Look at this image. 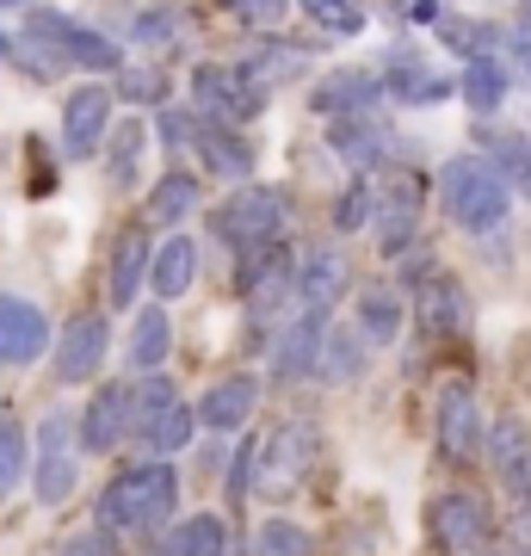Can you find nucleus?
Segmentation results:
<instances>
[{
	"mask_svg": "<svg viewBox=\"0 0 531 556\" xmlns=\"http://www.w3.org/2000/svg\"><path fill=\"white\" fill-rule=\"evenodd\" d=\"M174 507H179L174 457H142V464L118 470V477L99 489L93 519L105 526V532H149V526H167Z\"/></svg>",
	"mask_w": 531,
	"mask_h": 556,
	"instance_id": "nucleus-1",
	"label": "nucleus"
},
{
	"mask_svg": "<svg viewBox=\"0 0 531 556\" xmlns=\"http://www.w3.org/2000/svg\"><path fill=\"white\" fill-rule=\"evenodd\" d=\"M439 204L464 236H494L513 211V179L494 155H452L439 167Z\"/></svg>",
	"mask_w": 531,
	"mask_h": 556,
	"instance_id": "nucleus-2",
	"label": "nucleus"
},
{
	"mask_svg": "<svg viewBox=\"0 0 531 556\" xmlns=\"http://www.w3.org/2000/svg\"><path fill=\"white\" fill-rule=\"evenodd\" d=\"M285 223H291V199H285L278 186L241 179L236 192L211 211V236H217L229 254H248V248H273V241H285Z\"/></svg>",
	"mask_w": 531,
	"mask_h": 556,
	"instance_id": "nucleus-3",
	"label": "nucleus"
},
{
	"mask_svg": "<svg viewBox=\"0 0 531 556\" xmlns=\"http://www.w3.org/2000/svg\"><path fill=\"white\" fill-rule=\"evenodd\" d=\"M25 50H43L50 62H62V68H87V75H118L124 68L118 43L105 38V31H93V25L56 13V7H31V20H25Z\"/></svg>",
	"mask_w": 531,
	"mask_h": 556,
	"instance_id": "nucleus-4",
	"label": "nucleus"
},
{
	"mask_svg": "<svg viewBox=\"0 0 531 556\" xmlns=\"http://www.w3.org/2000/svg\"><path fill=\"white\" fill-rule=\"evenodd\" d=\"M315 452H321V427L303 415L278 420L273 433L254 445V495L266 501H285L303 489V477L315 470Z\"/></svg>",
	"mask_w": 531,
	"mask_h": 556,
	"instance_id": "nucleus-5",
	"label": "nucleus"
},
{
	"mask_svg": "<svg viewBox=\"0 0 531 556\" xmlns=\"http://www.w3.org/2000/svg\"><path fill=\"white\" fill-rule=\"evenodd\" d=\"M31 445H38V501L43 507H62V501L75 495L80 482V415H68V408H50V415L38 420V433H31Z\"/></svg>",
	"mask_w": 531,
	"mask_h": 556,
	"instance_id": "nucleus-6",
	"label": "nucleus"
},
{
	"mask_svg": "<svg viewBox=\"0 0 531 556\" xmlns=\"http://www.w3.org/2000/svg\"><path fill=\"white\" fill-rule=\"evenodd\" d=\"M427 532L445 556H482V544L494 538V514L476 489H445L427 507Z\"/></svg>",
	"mask_w": 531,
	"mask_h": 556,
	"instance_id": "nucleus-7",
	"label": "nucleus"
},
{
	"mask_svg": "<svg viewBox=\"0 0 531 556\" xmlns=\"http://www.w3.org/2000/svg\"><path fill=\"white\" fill-rule=\"evenodd\" d=\"M328 316L334 309H315V303H296V316L285 321L266 346V365H273L278 383H303L321 371V346H328Z\"/></svg>",
	"mask_w": 531,
	"mask_h": 556,
	"instance_id": "nucleus-8",
	"label": "nucleus"
},
{
	"mask_svg": "<svg viewBox=\"0 0 531 556\" xmlns=\"http://www.w3.org/2000/svg\"><path fill=\"white\" fill-rule=\"evenodd\" d=\"M192 100H198V112H217V118L248 124V118L266 112L273 87H260L241 62H204V68L192 75Z\"/></svg>",
	"mask_w": 531,
	"mask_h": 556,
	"instance_id": "nucleus-9",
	"label": "nucleus"
},
{
	"mask_svg": "<svg viewBox=\"0 0 531 556\" xmlns=\"http://www.w3.org/2000/svg\"><path fill=\"white\" fill-rule=\"evenodd\" d=\"M56 346V328L43 316L31 298H13V291H0V365H38L43 353Z\"/></svg>",
	"mask_w": 531,
	"mask_h": 556,
	"instance_id": "nucleus-10",
	"label": "nucleus"
},
{
	"mask_svg": "<svg viewBox=\"0 0 531 556\" xmlns=\"http://www.w3.org/2000/svg\"><path fill=\"white\" fill-rule=\"evenodd\" d=\"M420 236V174H390L377 186V217L371 241L383 254H408V241Z\"/></svg>",
	"mask_w": 531,
	"mask_h": 556,
	"instance_id": "nucleus-11",
	"label": "nucleus"
},
{
	"mask_svg": "<svg viewBox=\"0 0 531 556\" xmlns=\"http://www.w3.org/2000/svg\"><path fill=\"white\" fill-rule=\"evenodd\" d=\"M118 439H137V383H99L93 402L80 408V445L118 452Z\"/></svg>",
	"mask_w": 531,
	"mask_h": 556,
	"instance_id": "nucleus-12",
	"label": "nucleus"
},
{
	"mask_svg": "<svg viewBox=\"0 0 531 556\" xmlns=\"http://www.w3.org/2000/svg\"><path fill=\"white\" fill-rule=\"evenodd\" d=\"M482 445H489V433H482L476 390L464 378L445 383V390H439V452H445V464H470Z\"/></svg>",
	"mask_w": 531,
	"mask_h": 556,
	"instance_id": "nucleus-13",
	"label": "nucleus"
},
{
	"mask_svg": "<svg viewBox=\"0 0 531 556\" xmlns=\"http://www.w3.org/2000/svg\"><path fill=\"white\" fill-rule=\"evenodd\" d=\"M105 137H112V87H75L62 105V155L87 161Z\"/></svg>",
	"mask_w": 531,
	"mask_h": 556,
	"instance_id": "nucleus-14",
	"label": "nucleus"
},
{
	"mask_svg": "<svg viewBox=\"0 0 531 556\" xmlns=\"http://www.w3.org/2000/svg\"><path fill=\"white\" fill-rule=\"evenodd\" d=\"M105 353H112V321L99 316V309H87V316H75L56 334V378L87 383L99 365H105Z\"/></svg>",
	"mask_w": 531,
	"mask_h": 556,
	"instance_id": "nucleus-15",
	"label": "nucleus"
},
{
	"mask_svg": "<svg viewBox=\"0 0 531 556\" xmlns=\"http://www.w3.org/2000/svg\"><path fill=\"white\" fill-rule=\"evenodd\" d=\"M192 149L204 161V174L217 179H254V149L236 137V118H217V112H198V130H192Z\"/></svg>",
	"mask_w": 531,
	"mask_h": 556,
	"instance_id": "nucleus-16",
	"label": "nucleus"
},
{
	"mask_svg": "<svg viewBox=\"0 0 531 556\" xmlns=\"http://www.w3.org/2000/svg\"><path fill=\"white\" fill-rule=\"evenodd\" d=\"M414 321H420V334H427V340L464 334V321H470V298H464V285H457L452 273H433L420 291H414Z\"/></svg>",
	"mask_w": 531,
	"mask_h": 556,
	"instance_id": "nucleus-17",
	"label": "nucleus"
},
{
	"mask_svg": "<svg viewBox=\"0 0 531 556\" xmlns=\"http://www.w3.org/2000/svg\"><path fill=\"white\" fill-rule=\"evenodd\" d=\"M260 408V378L254 371H236V378H223L204 390V402H198V420L211 427V433H241L248 420H254Z\"/></svg>",
	"mask_w": 531,
	"mask_h": 556,
	"instance_id": "nucleus-18",
	"label": "nucleus"
},
{
	"mask_svg": "<svg viewBox=\"0 0 531 556\" xmlns=\"http://www.w3.org/2000/svg\"><path fill=\"white\" fill-rule=\"evenodd\" d=\"M489 457H494V477L507 482L513 501H531V433L519 415H501L489 427Z\"/></svg>",
	"mask_w": 531,
	"mask_h": 556,
	"instance_id": "nucleus-19",
	"label": "nucleus"
},
{
	"mask_svg": "<svg viewBox=\"0 0 531 556\" xmlns=\"http://www.w3.org/2000/svg\"><path fill=\"white\" fill-rule=\"evenodd\" d=\"M383 93H390V87H383L377 75H365V68H340V75H328L309 93V105L321 112V118H358V112H371Z\"/></svg>",
	"mask_w": 531,
	"mask_h": 556,
	"instance_id": "nucleus-20",
	"label": "nucleus"
},
{
	"mask_svg": "<svg viewBox=\"0 0 531 556\" xmlns=\"http://www.w3.org/2000/svg\"><path fill=\"white\" fill-rule=\"evenodd\" d=\"M353 285V260L340 248H315L303 266H296V303H315V309H334Z\"/></svg>",
	"mask_w": 531,
	"mask_h": 556,
	"instance_id": "nucleus-21",
	"label": "nucleus"
},
{
	"mask_svg": "<svg viewBox=\"0 0 531 556\" xmlns=\"http://www.w3.org/2000/svg\"><path fill=\"white\" fill-rule=\"evenodd\" d=\"M334 155L353 167V174H377L383 161H390V124H377V118H334Z\"/></svg>",
	"mask_w": 531,
	"mask_h": 556,
	"instance_id": "nucleus-22",
	"label": "nucleus"
},
{
	"mask_svg": "<svg viewBox=\"0 0 531 556\" xmlns=\"http://www.w3.org/2000/svg\"><path fill=\"white\" fill-rule=\"evenodd\" d=\"M198 285V241L192 236H167L155 248V273H149V291H155L161 303L186 298Z\"/></svg>",
	"mask_w": 531,
	"mask_h": 556,
	"instance_id": "nucleus-23",
	"label": "nucleus"
},
{
	"mask_svg": "<svg viewBox=\"0 0 531 556\" xmlns=\"http://www.w3.org/2000/svg\"><path fill=\"white\" fill-rule=\"evenodd\" d=\"M149 273H155V248H149V236H137V229H130V236H118V248H112V285H105V291H112V303H118V309H130V303H137V291L149 285Z\"/></svg>",
	"mask_w": 531,
	"mask_h": 556,
	"instance_id": "nucleus-24",
	"label": "nucleus"
},
{
	"mask_svg": "<svg viewBox=\"0 0 531 556\" xmlns=\"http://www.w3.org/2000/svg\"><path fill=\"white\" fill-rule=\"evenodd\" d=\"M353 321L365 328V340L371 346H390L395 334H402V321H408V309H402V298H395L390 285H365L353 303Z\"/></svg>",
	"mask_w": 531,
	"mask_h": 556,
	"instance_id": "nucleus-25",
	"label": "nucleus"
},
{
	"mask_svg": "<svg viewBox=\"0 0 531 556\" xmlns=\"http://www.w3.org/2000/svg\"><path fill=\"white\" fill-rule=\"evenodd\" d=\"M365 358H371V340L365 328H328V346H321V383H353L365 371Z\"/></svg>",
	"mask_w": 531,
	"mask_h": 556,
	"instance_id": "nucleus-26",
	"label": "nucleus"
},
{
	"mask_svg": "<svg viewBox=\"0 0 531 556\" xmlns=\"http://www.w3.org/2000/svg\"><path fill=\"white\" fill-rule=\"evenodd\" d=\"M167 353H174V321H167V303H155V309H142L137 328H130V365H137V371H161Z\"/></svg>",
	"mask_w": 531,
	"mask_h": 556,
	"instance_id": "nucleus-27",
	"label": "nucleus"
},
{
	"mask_svg": "<svg viewBox=\"0 0 531 556\" xmlns=\"http://www.w3.org/2000/svg\"><path fill=\"white\" fill-rule=\"evenodd\" d=\"M142 155H149V124H142V118H118L112 149H105V174H112V186H137V179H142Z\"/></svg>",
	"mask_w": 531,
	"mask_h": 556,
	"instance_id": "nucleus-28",
	"label": "nucleus"
},
{
	"mask_svg": "<svg viewBox=\"0 0 531 556\" xmlns=\"http://www.w3.org/2000/svg\"><path fill=\"white\" fill-rule=\"evenodd\" d=\"M198 427H204V420H198V408H186V402H174V408H161L155 420H149V427H142V445H149V457H179L186 452V445H192V433Z\"/></svg>",
	"mask_w": 531,
	"mask_h": 556,
	"instance_id": "nucleus-29",
	"label": "nucleus"
},
{
	"mask_svg": "<svg viewBox=\"0 0 531 556\" xmlns=\"http://www.w3.org/2000/svg\"><path fill=\"white\" fill-rule=\"evenodd\" d=\"M161 556H229V526H223L217 514L179 519L174 532H167V551Z\"/></svg>",
	"mask_w": 531,
	"mask_h": 556,
	"instance_id": "nucleus-30",
	"label": "nucleus"
},
{
	"mask_svg": "<svg viewBox=\"0 0 531 556\" xmlns=\"http://www.w3.org/2000/svg\"><path fill=\"white\" fill-rule=\"evenodd\" d=\"M192 204H198V179L186 174V167H174V174H161L155 192H149V223H155V229H174L179 217H192Z\"/></svg>",
	"mask_w": 531,
	"mask_h": 556,
	"instance_id": "nucleus-31",
	"label": "nucleus"
},
{
	"mask_svg": "<svg viewBox=\"0 0 531 556\" xmlns=\"http://www.w3.org/2000/svg\"><path fill=\"white\" fill-rule=\"evenodd\" d=\"M457 93H464L470 112H494V105L507 100V62L470 56V62H464V80H457Z\"/></svg>",
	"mask_w": 531,
	"mask_h": 556,
	"instance_id": "nucleus-32",
	"label": "nucleus"
},
{
	"mask_svg": "<svg viewBox=\"0 0 531 556\" xmlns=\"http://www.w3.org/2000/svg\"><path fill=\"white\" fill-rule=\"evenodd\" d=\"M482 142H489V155L501 161V174L513 179V192L531 204V137L526 130H482Z\"/></svg>",
	"mask_w": 531,
	"mask_h": 556,
	"instance_id": "nucleus-33",
	"label": "nucleus"
},
{
	"mask_svg": "<svg viewBox=\"0 0 531 556\" xmlns=\"http://www.w3.org/2000/svg\"><path fill=\"white\" fill-rule=\"evenodd\" d=\"M445 93H452V80L427 75L414 56H395L390 62V100H402V105H439Z\"/></svg>",
	"mask_w": 531,
	"mask_h": 556,
	"instance_id": "nucleus-34",
	"label": "nucleus"
},
{
	"mask_svg": "<svg viewBox=\"0 0 531 556\" xmlns=\"http://www.w3.org/2000/svg\"><path fill=\"white\" fill-rule=\"evenodd\" d=\"M130 38L149 43V50H174V43L186 38V7H149V13H137Z\"/></svg>",
	"mask_w": 531,
	"mask_h": 556,
	"instance_id": "nucleus-35",
	"label": "nucleus"
},
{
	"mask_svg": "<svg viewBox=\"0 0 531 556\" xmlns=\"http://www.w3.org/2000/svg\"><path fill=\"white\" fill-rule=\"evenodd\" d=\"M241 68H248V75H254L260 87H278V80L303 75V68H309V56H303V50H285V43L266 38V50H260V56H248Z\"/></svg>",
	"mask_w": 531,
	"mask_h": 556,
	"instance_id": "nucleus-36",
	"label": "nucleus"
},
{
	"mask_svg": "<svg viewBox=\"0 0 531 556\" xmlns=\"http://www.w3.org/2000/svg\"><path fill=\"white\" fill-rule=\"evenodd\" d=\"M254 556H315V538L291 519H266L254 532Z\"/></svg>",
	"mask_w": 531,
	"mask_h": 556,
	"instance_id": "nucleus-37",
	"label": "nucleus"
},
{
	"mask_svg": "<svg viewBox=\"0 0 531 556\" xmlns=\"http://www.w3.org/2000/svg\"><path fill=\"white\" fill-rule=\"evenodd\" d=\"M377 217V179L371 174H358L346 192H340V204H334V223L353 236V229H365V223Z\"/></svg>",
	"mask_w": 531,
	"mask_h": 556,
	"instance_id": "nucleus-38",
	"label": "nucleus"
},
{
	"mask_svg": "<svg viewBox=\"0 0 531 556\" xmlns=\"http://www.w3.org/2000/svg\"><path fill=\"white\" fill-rule=\"evenodd\" d=\"M25 464H31V452H25V433L13 427V415L0 408V495H13V489H20Z\"/></svg>",
	"mask_w": 531,
	"mask_h": 556,
	"instance_id": "nucleus-39",
	"label": "nucleus"
},
{
	"mask_svg": "<svg viewBox=\"0 0 531 556\" xmlns=\"http://www.w3.org/2000/svg\"><path fill=\"white\" fill-rule=\"evenodd\" d=\"M303 7H309V20L321 25V31H334V38L365 31V7H353V0H303Z\"/></svg>",
	"mask_w": 531,
	"mask_h": 556,
	"instance_id": "nucleus-40",
	"label": "nucleus"
},
{
	"mask_svg": "<svg viewBox=\"0 0 531 556\" xmlns=\"http://www.w3.org/2000/svg\"><path fill=\"white\" fill-rule=\"evenodd\" d=\"M118 93L124 100H137V105H167V75L161 68H118Z\"/></svg>",
	"mask_w": 531,
	"mask_h": 556,
	"instance_id": "nucleus-41",
	"label": "nucleus"
},
{
	"mask_svg": "<svg viewBox=\"0 0 531 556\" xmlns=\"http://www.w3.org/2000/svg\"><path fill=\"white\" fill-rule=\"evenodd\" d=\"M223 13H236L241 25L266 31V25H278L285 13H291V0H223Z\"/></svg>",
	"mask_w": 531,
	"mask_h": 556,
	"instance_id": "nucleus-42",
	"label": "nucleus"
},
{
	"mask_svg": "<svg viewBox=\"0 0 531 556\" xmlns=\"http://www.w3.org/2000/svg\"><path fill=\"white\" fill-rule=\"evenodd\" d=\"M192 130H198V112H179V105H161V118H155V137L167 142V149H192Z\"/></svg>",
	"mask_w": 531,
	"mask_h": 556,
	"instance_id": "nucleus-43",
	"label": "nucleus"
},
{
	"mask_svg": "<svg viewBox=\"0 0 531 556\" xmlns=\"http://www.w3.org/2000/svg\"><path fill=\"white\" fill-rule=\"evenodd\" d=\"M445 43H452V50H470V56H482V50L494 43V31H489V25H476V20H452V25H445Z\"/></svg>",
	"mask_w": 531,
	"mask_h": 556,
	"instance_id": "nucleus-44",
	"label": "nucleus"
},
{
	"mask_svg": "<svg viewBox=\"0 0 531 556\" xmlns=\"http://www.w3.org/2000/svg\"><path fill=\"white\" fill-rule=\"evenodd\" d=\"M62 556H118V532H105V526H93V532L68 538V551Z\"/></svg>",
	"mask_w": 531,
	"mask_h": 556,
	"instance_id": "nucleus-45",
	"label": "nucleus"
},
{
	"mask_svg": "<svg viewBox=\"0 0 531 556\" xmlns=\"http://www.w3.org/2000/svg\"><path fill=\"white\" fill-rule=\"evenodd\" d=\"M507 50H513V75H519V80L531 87V31H526V38H513Z\"/></svg>",
	"mask_w": 531,
	"mask_h": 556,
	"instance_id": "nucleus-46",
	"label": "nucleus"
},
{
	"mask_svg": "<svg viewBox=\"0 0 531 556\" xmlns=\"http://www.w3.org/2000/svg\"><path fill=\"white\" fill-rule=\"evenodd\" d=\"M0 62H13V43H7V31H0Z\"/></svg>",
	"mask_w": 531,
	"mask_h": 556,
	"instance_id": "nucleus-47",
	"label": "nucleus"
},
{
	"mask_svg": "<svg viewBox=\"0 0 531 556\" xmlns=\"http://www.w3.org/2000/svg\"><path fill=\"white\" fill-rule=\"evenodd\" d=\"M0 7H20V0H0Z\"/></svg>",
	"mask_w": 531,
	"mask_h": 556,
	"instance_id": "nucleus-48",
	"label": "nucleus"
},
{
	"mask_svg": "<svg viewBox=\"0 0 531 556\" xmlns=\"http://www.w3.org/2000/svg\"><path fill=\"white\" fill-rule=\"evenodd\" d=\"M526 25H531V13H526Z\"/></svg>",
	"mask_w": 531,
	"mask_h": 556,
	"instance_id": "nucleus-49",
	"label": "nucleus"
}]
</instances>
